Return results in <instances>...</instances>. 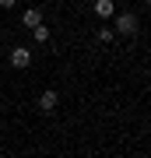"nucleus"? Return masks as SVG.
<instances>
[{
    "label": "nucleus",
    "mask_w": 151,
    "mask_h": 158,
    "mask_svg": "<svg viewBox=\"0 0 151 158\" xmlns=\"http://www.w3.org/2000/svg\"><path fill=\"white\" fill-rule=\"evenodd\" d=\"M112 18H116V21H112V25H116V28H112V32H116V35H134L137 32V18L134 14H112Z\"/></svg>",
    "instance_id": "f257e3e1"
},
{
    "label": "nucleus",
    "mask_w": 151,
    "mask_h": 158,
    "mask_svg": "<svg viewBox=\"0 0 151 158\" xmlns=\"http://www.w3.org/2000/svg\"><path fill=\"white\" fill-rule=\"evenodd\" d=\"M7 60H11L14 70H25L28 63H32V49H28V46H18V49H11V56H7Z\"/></svg>",
    "instance_id": "f03ea898"
},
{
    "label": "nucleus",
    "mask_w": 151,
    "mask_h": 158,
    "mask_svg": "<svg viewBox=\"0 0 151 158\" xmlns=\"http://www.w3.org/2000/svg\"><path fill=\"white\" fill-rule=\"evenodd\" d=\"M56 106H60V95H56V91H49V88H46L42 95H39V109H42L46 116H49V113H56Z\"/></svg>",
    "instance_id": "7ed1b4c3"
},
{
    "label": "nucleus",
    "mask_w": 151,
    "mask_h": 158,
    "mask_svg": "<svg viewBox=\"0 0 151 158\" xmlns=\"http://www.w3.org/2000/svg\"><path fill=\"white\" fill-rule=\"evenodd\" d=\"M91 11H95L102 21H109V18L116 14V4H112V0H95V4H91Z\"/></svg>",
    "instance_id": "20e7f679"
},
{
    "label": "nucleus",
    "mask_w": 151,
    "mask_h": 158,
    "mask_svg": "<svg viewBox=\"0 0 151 158\" xmlns=\"http://www.w3.org/2000/svg\"><path fill=\"white\" fill-rule=\"evenodd\" d=\"M21 25H25V28H35V25H42V11H39V7H28V11L21 14Z\"/></svg>",
    "instance_id": "39448f33"
},
{
    "label": "nucleus",
    "mask_w": 151,
    "mask_h": 158,
    "mask_svg": "<svg viewBox=\"0 0 151 158\" xmlns=\"http://www.w3.org/2000/svg\"><path fill=\"white\" fill-rule=\"evenodd\" d=\"M32 39L39 42V46H46V42H49V25H35V28H32Z\"/></svg>",
    "instance_id": "423d86ee"
},
{
    "label": "nucleus",
    "mask_w": 151,
    "mask_h": 158,
    "mask_svg": "<svg viewBox=\"0 0 151 158\" xmlns=\"http://www.w3.org/2000/svg\"><path fill=\"white\" fill-rule=\"evenodd\" d=\"M112 39H116V32H112V28H99V42H102V46L112 42Z\"/></svg>",
    "instance_id": "0eeeda50"
},
{
    "label": "nucleus",
    "mask_w": 151,
    "mask_h": 158,
    "mask_svg": "<svg viewBox=\"0 0 151 158\" xmlns=\"http://www.w3.org/2000/svg\"><path fill=\"white\" fill-rule=\"evenodd\" d=\"M14 4H18V0H0V7H7V11H11Z\"/></svg>",
    "instance_id": "6e6552de"
}]
</instances>
